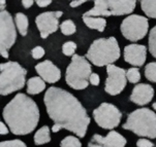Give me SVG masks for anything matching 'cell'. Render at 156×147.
I'll return each mask as SVG.
<instances>
[{"instance_id":"obj_24","label":"cell","mask_w":156,"mask_h":147,"mask_svg":"<svg viewBox=\"0 0 156 147\" xmlns=\"http://www.w3.org/2000/svg\"><path fill=\"white\" fill-rule=\"evenodd\" d=\"M126 78H127V81H129L130 83L139 82L141 80V73H140L139 68L136 67L129 68L127 71H126Z\"/></svg>"},{"instance_id":"obj_31","label":"cell","mask_w":156,"mask_h":147,"mask_svg":"<svg viewBox=\"0 0 156 147\" xmlns=\"http://www.w3.org/2000/svg\"><path fill=\"white\" fill-rule=\"evenodd\" d=\"M99 75L97 73H92L91 76H90V83L94 86H97L99 85Z\"/></svg>"},{"instance_id":"obj_37","label":"cell","mask_w":156,"mask_h":147,"mask_svg":"<svg viewBox=\"0 0 156 147\" xmlns=\"http://www.w3.org/2000/svg\"><path fill=\"white\" fill-rule=\"evenodd\" d=\"M5 4H6V1H5V0H1V1H0V8H1V12H3L4 10V8H5Z\"/></svg>"},{"instance_id":"obj_6","label":"cell","mask_w":156,"mask_h":147,"mask_svg":"<svg viewBox=\"0 0 156 147\" xmlns=\"http://www.w3.org/2000/svg\"><path fill=\"white\" fill-rule=\"evenodd\" d=\"M91 74L92 68L88 60L80 55H75L66 68L65 81L73 90H84L89 85Z\"/></svg>"},{"instance_id":"obj_30","label":"cell","mask_w":156,"mask_h":147,"mask_svg":"<svg viewBox=\"0 0 156 147\" xmlns=\"http://www.w3.org/2000/svg\"><path fill=\"white\" fill-rule=\"evenodd\" d=\"M136 147H154V143L148 139H139L136 142Z\"/></svg>"},{"instance_id":"obj_12","label":"cell","mask_w":156,"mask_h":147,"mask_svg":"<svg viewBox=\"0 0 156 147\" xmlns=\"http://www.w3.org/2000/svg\"><path fill=\"white\" fill-rule=\"evenodd\" d=\"M63 15L62 12H46L38 15L35 19V24L37 26L41 37L43 39L55 33L59 28V18Z\"/></svg>"},{"instance_id":"obj_9","label":"cell","mask_w":156,"mask_h":147,"mask_svg":"<svg viewBox=\"0 0 156 147\" xmlns=\"http://www.w3.org/2000/svg\"><path fill=\"white\" fill-rule=\"evenodd\" d=\"M17 31L12 17L9 12L0 14V54L4 59L9 58V51L16 42Z\"/></svg>"},{"instance_id":"obj_4","label":"cell","mask_w":156,"mask_h":147,"mask_svg":"<svg viewBox=\"0 0 156 147\" xmlns=\"http://www.w3.org/2000/svg\"><path fill=\"white\" fill-rule=\"evenodd\" d=\"M123 129L140 137L156 138V114L149 108H140L128 114Z\"/></svg>"},{"instance_id":"obj_1","label":"cell","mask_w":156,"mask_h":147,"mask_svg":"<svg viewBox=\"0 0 156 147\" xmlns=\"http://www.w3.org/2000/svg\"><path fill=\"white\" fill-rule=\"evenodd\" d=\"M48 115L54 125L70 131L78 137H85L90 117L81 102L63 89L51 86L44 97Z\"/></svg>"},{"instance_id":"obj_29","label":"cell","mask_w":156,"mask_h":147,"mask_svg":"<svg viewBox=\"0 0 156 147\" xmlns=\"http://www.w3.org/2000/svg\"><path fill=\"white\" fill-rule=\"evenodd\" d=\"M44 54H46V52H44V49L41 48V46H35V48L31 51L32 58L35 60H38V59H41V58H43L44 56Z\"/></svg>"},{"instance_id":"obj_5","label":"cell","mask_w":156,"mask_h":147,"mask_svg":"<svg viewBox=\"0 0 156 147\" xmlns=\"http://www.w3.org/2000/svg\"><path fill=\"white\" fill-rule=\"evenodd\" d=\"M27 70L17 62L0 64V94L7 96L22 90L25 85Z\"/></svg>"},{"instance_id":"obj_2","label":"cell","mask_w":156,"mask_h":147,"mask_svg":"<svg viewBox=\"0 0 156 147\" xmlns=\"http://www.w3.org/2000/svg\"><path fill=\"white\" fill-rule=\"evenodd\" d=\"M2 116L14 135H27L37 127L39 109L32 99L19 93L3 108Z\"/></svg>"},{"instance_id":"obj_25","label":"cell","mask_w":156,"mask_h":147,"mask_svg":"<svg viewBox=\"0 0 156 147\" xmlns=\"http://www.w3.org/2000/svg\"><path fill=\"white\" fill-rule=\"evenodd\" d=\"M145 76L148 80L156 83V62H151L145 67Z\"/></svg>"},{"instance_id":"obj_14","label":"cell","mask_w":156,"mask_h":147,"mask_svg":"<svg viewBox=\"0 0 156 147\" xmlns=\"http://www.w3.org/2000/svg\"><path fill=\"white\" fill-rule=\"evenodd\" d=\"M147 59V48L142 44H129L124 48V61L133 67H141Z\"/></svg>"},{"instance_id":"obj_8","label":"cell","mask_w":156,"mask_h":147,"mask_svg":"<svg viewBox=\"0 0 156 147\" xmlns=\"http://www.w3.org/2000/svg\"><path fill=\"white\" fill-rule=\"evenodd\" d=\"M149 22L146 17L140 15H130L122 21L120 30L123 37L129 41H139L148 33Z\"/></svg>"},{"instance_id":"obj_15","label":"cell","mask_w":156,"mask_h":147,"mask_svg":"<svg viewBox=\"0 0 156 147\" xmlns=\"http://www.w3.org/2000/svg\"><path fill=\"white\" fill-rule=\"evenodd\" d=\"M35 70L38 73L39 77H41L44 81L49 83H56L61 78L60 69L49 60L38 63L35 66Z\"/></svg>"},{"instance_id":"obj_36","label":"cell","mask_w":156,"mask_h":147,"mask_svg":"<svg viewBox=\"0 0 156 147\" xmlns=\"http://www.w3.org/2000/svg\"><path fill=\"white\" fill-rule=\"evenodd\" d=\"M60 130H62V128L60 127V125H54L52 127V132L53 133H58Z\"/></svg>"},{"instance_id":"obj_28","label":"cell","mask_w":156,"mask_h":147,"mask_svg":"<svg viewBox=\"0 0 156 147\" xmlns=\"http://www.w3.org/2000/svg\"><path fill=\"white\" fill-rule=\"evenodd\" d=\"M0 147H27V145L19 139H15L9 141H2L0 143Z\"/></svg>"},{"instance_id":"obj_19","label":"cell","mask_w":156,"mask_h":147,"mask_svg":"<svg viewBox=\"0 0 156 147\" xmlns=\"http://www.w3.org/2000/svg\"><path fill=\"white\" fill-rule=\"evenodd\" d=\"M50 128L48 125H44L36 131L35 135H34V143L36 145H43V144H47L51 141V135H50Z\"/></svg>"},{"instance_id":"obj_7","label":"cell","mask_w":156,"mask_h":147,"mask_svg":"<svg viewBox=\"0 0 156 147\" xmlns=\"http://www.w3.org/2000/svg\"><path fill=\"white\" fill-rule=\"evenodd\" d=\"M134 0H96L94 7L83 15V17H110L129 15L136 8Z\"/></svg>"},{"instance_id":"obj_3","label":"cell","mask_w":156,"mask_h":147,"mask_svg":"<svg viewBox=\"0 0 156 147\" xmlns=\"http://www.w3.org/2000/svg\"><path fill=\"white\" fill-rule=\"evenodd\" d=\"M120 58V48L115 37L98 38L91 43L86 59L97 67L109 66Z\"/></svg>"},{"instance_id":"obj_21","label":"cell","mask_w":156,"mask_h":147,"mask_svg":"<svg viewBox=\"0 0 156 147\" xmlns=\"http://www.w3.org/2000/svg\"><path fill=\"white\" fill-rule=\"evenodd\" d=\"M140 3L142 10L147 17L156 19V0H143Z\"/></svg>"},{"instance_id":"obj_20","label":"cell","mask_w":156,"mask_h":147,"mask_svg":"<svg viewBox=\"0 0 156 147\" xmlns=\"http://www.w3.org/2000/svg\"><path fill=\"white\" fill-rule=\"evenodd\" d=\"M15 24L21 35L22 36L27 35L28 26H29V21L27 15H25L23 12H18L15 17Z\"/></svg>"},{"instance_id":"obj_34","label":"cell","mask_w":156,"mask_h":147,"mask_svg":"<svg viewBox=\"0 0 156 147\" xmlns=\"http://www.w3.org/2000/svg\"><path fill=\"white\" fill-rule=\"evenodd\" d=\"M34 3V1H32V0H23L22 1V4H23V6H24V8H30L31 6L33 5Z\"/></svg>"},{"instance_id":"obj_11","label":"cell","mask_w":156,"mask_h":147,"mask_svg":"<svg viewBox=\"0 0 156 147\" xmlns=\"http://www.w3.org/2000/svg\"><path fill=\"white\" fill-rule=\"evenodd\" d=\"M107 73L108 77L105 79V91L111 96H116L122 93L127 81L125 70L112 64L107 66Z\"/></svg>"},{"instance_id":"obj_18","label":"cell","mask_w":156,"mask_h":147,"mask_svg":"<svg viewBox=\"0 0 156 147\" xmlns=\"http://www.w3.org/2000/svg\"><path fill=\"white\" fill-rule=\"evenodd\" d=\"M83 22L85 25L90 29H94L98 32H104L105 26H107V21L105 18L98 17H83Z\"/></svg>"},{"instance_id":"obj_26","label":"cell","mask_w":156,"mask_h":147,"mask_svg":"<svg viewBox=\"0 0 156 147\" xmlns=\"http://www.w3.org/2000/svg\"><path fill=\"white\" fill-rule=\"evenodd\" d=\"M60 147H82L81 141L75 136H67L60 142Z\"/></svg>"},{"instance_id":"obj_33","label":"cell","mask_w":156,"mask_h":147,"mask_svg":"<svg viewBox=\"0 0 156 147\" xmlns=\"http://www.w3.org/2000/svg\"><path fill=\"white\" fill-rule=\"evenodd\" d=\"M51 3H52L51 0H37V1H36V4H37L39 7H46Z\"/></svg>"},{"instance_id":"obj_35","label":"cell","mask_w":156,"mask_h":147,"mask_svg":"<svg viewBox=\"0 0 156 147\" xmlns=\"http://www.w3.org/2000/svg\"><path fill=\"white\" fill-rule=\"evenodd\" d=\"M85 0H80V1H71L70 2V7H76V6H80V5H82L83 3H85Z\"/></svg>"},{"instance_id":"obj_22","label":"cell","mask_w":156,"mask_h":147,"mask_svg":"<svg viewBox=\"0 0 156 147\" xmlns=\"http://www.w3.org/2000/svg\"><path fill=\"white\" fill-rule=\"evenodd\" d=\"M60 30H61L62 34H64V35H73L76 32V28L75 23L71 20H65L60 25Z\"/></svg>"},{"instance_id":"obj_17","label":"cell","mask_w":156,"mask_h":147,"mask_svg":"<svg viewBox=\"0 0 156 147\" xmlns=\"http://www.w3.org/2000/svg\"><path fill=\"white\" fill-rule=\"evenodd\" d=\"M46 89L44 80L39 76L29 78L27 81V93L29 95H37Z\"/></svg>"},{"instance_id":"obj_32","label":"cell","mask_w":156,"mask_h":147,"mask_svg":"<svg viewBox=\"0 0 156 147\" xmlns=\"http://www.w3.org/2000/svg\"><path fill=\"white\" fill-rule=\"evenodd\" d=\"M9 128L4 122H0V134L1 135H6V134H9Z\"/></svg>"},{"instance_id":"obj_38","label":"cell","mask_w":156,"mask_h":147,"mask_svg":"<svg viewBox=\"0 0 156 147\" xmlns=\"http://www.w3.org/2000/svg\"><path fill=\"white\" fill-rule=\"evenodd\" d=\"M152 107H153V109L156 110V103H153V104H152Z\"/></svg>"},{"instance_id":"obj_16","label":"cell","mask_w":156,"mask_h":147,"mask_svg":"<svg viewBox=\"0 0 156 147\" xmlns=\"http://www.w3.org/2000/svg\"><path fill=\"white\" fill-rule=\"evenodd\" d=\"M153 97H154V89L147 83H140L133 89L129 99L133 103L144 106L151 102Z\"/></svg>"},{"instance_id":"obj_13","label":"cell","mask_w":156,"mask_h":147,"mask_svg":"<svg viewBox=\"0 0 156 147\" xmlns=\"http://www.w3.org/2000/svg\"><path fill=\"white\" fill-rule=\"evenodd\" d=\"M127 143L126 139L116 131H110L105 137L95 134L88 143V147H124Z\"/></svg>"},{"instance_id":"obj_27","label":"cell","mask_w":156,"mask_h":147,"mask_svg":"<svg viewBox=\"0 0 156 147\" xmlns=\"http://www.w3.org/2000/svg\"><path fill=\"white\" fill-rule=\"evenodd\" d=\"M76 49V44L73 41H67L62 45V52L67 57H73Z\"/></svg>"},{"instance_id":"obj_10","label":"cell","mask_w":156,"mask_h":147,"mask_svg":"<svg viewBox=\"0 0 156 147\" xmlns=\"http://www.w3.org/2000/svg\"><path fill=\"white\" fill-rule=\"evenodd\" d=\"M93 119L98 127L105 130H113L119 125L122 113L115 105L102 103L93 110Z\"/></svg>"},{"instance_id":"obj_23","label":"cell","mask_w":156,"mask_h":147,"mask_svg":"<svg viewBox=\"0 0 156 147\" xmlns=\"http://www.w3.org/2000/svg\"><path fill=\"white\" fill-rule=\"evenodd\" d=\"M150 54L156 59V26H154L149 32V39H148Z\"/></svg>"}]
</instances>
